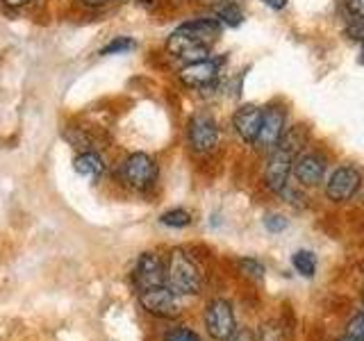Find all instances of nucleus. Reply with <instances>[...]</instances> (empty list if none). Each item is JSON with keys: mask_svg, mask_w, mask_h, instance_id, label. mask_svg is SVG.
Instances as JSON below:
<instances>
[{"mask_svg": "<svg viewBox=\"0 0 364 341\" xmlns=\"http://www.w3.org/2000/svg\"><path fill=\"white\" fill-rule=\"evenodd\" d=\"M296 151H299V139H296V134H282L278 146L271 151V155L267 159V168H264V182L271 191L280 193L284 187H287Z\"/></svg>", "mask_w": 364, "mask_h": 341, "instance_id": "f257e3e1", "label": "nucleus"}, {"mask_svg": "<svg viewBox=\"0 0 364 341\" xmlns=\"http://www.w3.org/2000/svg\"><path fill=\"white\" fill-rule=\"evenodd\" d=\"M166 284L178 296H191L203 289V273L185 250H173L166 266Z\"/></svg>", "mask_w": 364, "mask_h": 341, "instance_id": "f03ea898", "label": "nucleus"}, {"mask_svg": "<svg viewBox=\"0 0 364 341\" xmlns=\"http://www.w3.org/2000/svg\"><path fill=\"white\" fill-rule=\"evenodd\" d=\"M119 173L123 178V182L128 187L136 189V191H148L155 187L157 182V164L151 155L146 153H132L125 162L121 164Z\"/></svg>", "mask_w": 364, "mask_h": 341, "instance_id": "7ed1b4c3", "label": "nucleus"}, {"mask_svg": "<svg viewBox=\"0 0 364 341\" xmlns=\"http://www.w3.org/2000/svg\"><path fill=\"white\" fill-rule=\"evenodd\" d=\"M139 303L144 305L146 312H151L153 316L159 318H173L180 314V298L168 284L139 291Z\"/></svg>", "mask_w": 364, "mask_h": 341, "instance_id": "20e7f679", "label": "nucleus"}, {"mask_svg": "<svg viewBox=\"0 0 364 341\" xmlns=\"http://www.w3.org/2000/svg\"><path fill=\"white\" fill-rule=\"evenodd\" d=\"M221 66H223V57L221 60H212V57H208V60L185 64L180 68L178 77L182 85H187L191 89H208V87L216 85Z\"/></svg>", "mask_w": 364, "mask_h": 341, "instance_id": "39448f33", "label": "nucleus"}, {"mask_svg": "<svg viewBox=\"0 0 364 341\" xmlns=\"http://www.w3.org/2000/svg\"><path fill=\"white\" fill-rule=\"evenodd\" d=\"M187 139L196 153H210L219 144V125H216L210 114H196L189 121Z\"/></svg>", "mask_w": 364, "mask_h": 341, "instance_id": "423d86ee", "label": "nucleus"}, {"mask_svg": "<svg viewBox=\"0 0 364 341\" xmlns=\"http://www.w3.org/2000/svg\"><path fill=\"white\" fill-rule=\"evenodd\" d=\"M205 328H208L212 339L225 341L237 330L232 305L228 301H212L208 305V312H205Z\"/></svg>", "mask_w": 364, "mask_h": 341, "instance_id": "0eeeda50", "label": "nucleus"}, {"mask_svg": "<svg viewBox=\"0 0 364 341\" xmlns=\"http://www.w3.org/2000/svg\"><path fill=\"white\" fill-rule=\"evenodd\" d=\"M134 284H136V291H144V289H153V287H162L166 284V269H164V261L159 259L153 253H144L139 255L134 264Z\"/></svg>", "mask_w": 364, "mask_h": 341, "instance_id": "6e6552de", "label": "nucleus"}, {"mask_svg": "<svg viewBox=\"0 0 364 341\" xmlns=\"http://www.w3.org/2000/svg\"><path fill=\"white\" fill-rule=\"evenodd\" d=\"M360 185H362L360 170L353 168V166H341L335 170L333 175H330L328 187H326V196L335 202H344V200L355 196Z\"/></svg>", "mask_w": 364, "mask_h": 341, "instance_id": "1a4fd4ad", "label": "nucleus"}, {"mask_svg": "<svg viewBox=\"0 0 364 341\" xmlns=\"http://www.w3.org/2000/svg\"><path fill=\"white\" fill-rule=\"evenodd\" d=\"M284 134V112L278 107H271L267 112H262V125L257 132V148L262 151H273L278 146V141Z\"/></svg>", "mask_w": 364, "mask_h": 341, "instance_id": "9d476101", "label": "nucleus"}, {"mask_svg": "<svg viewBox=\"0 0 364 341\" xmlns=\"http://www.w3.org/2000/svg\"><path fill=\"white\" fill-rule=\"evenodd\" d=\"M166 50H168L171 55H173V57H178V60L187 62V64H191V62H200V60H208V57H210V45L198 43L196 39L187 37V34H185V32H180V30H176V32L168 37V41H166Z\"/></svg>", "mask_w": 364, "mask_h": 341, "instance_id": "9b49d317", "label": "nucleus"}, {"mask_svg": "<svg viewBox=\"0 0 364 341\" xmlns=\"http://www.w3.org/2000/svg\"><path fill=\"white\" fill-rule=\"evenodd\" d=\"M235 130L237 134L242 136V141L246 144H255L257 139V132H259V125H262V109L255 105H244L235 112Z\"/></svg>", "mask_w": 364, "mask_h": 341, "instance_id": "f8f14e48", "label": "nucleus"}, {"mask_svg": "<svg viewBox=\"0 0 364 341\" xmlns=\"http://www.w3.org/2000/svg\"><path fill=\"white\" fill-rule=\"evenodd\" d=\"M323 173H326V166H323V159L318 155L310 153L294 162V175L305 187H316L318 182L323 180Z\"/></svg>", "mask_w": 364, "mask_h": 341, "instance_id": "ddd939ff", "label": "nucleus"}, {"mask_svg": "<svg viewBox=\"0 0 364 341\" xmlns=\"http://www.w3.org/2000/svg\"><path fill=\"white\" fill-rule=\"evenodd\" d=\"M178 30L203 45H210L221 37V23L216 18H193L189 23H182Z\"/></svg>", "mask_w": 364, "mask_h": 341, "instance_id": "4468645a", "label": "nucleus"}, {"mask_svg": "<svg viewBox=\"0 0 364 341\" xmlns=\"http://www.w3.org/2000/svg\"><path fill=\"white\" fill-rule=\"evenodd\" d=\"M73 168H75V173L77 175H82V178H89V180H96L102 170H105V164H102V159L98 153L94 151H85V153H80L75 159H73Z\"/></svg>", "mask_w": 364, "mask_h": 341, "instance_id": "2eb2a0df", "label": "nucleus"}, {"mask_svg": "<svg viewBox=\"0 0 364 341\" xmlns=\"http://www.w3.org/2000/svg\"><path fill=\"white\" fill-rule=\"evenodd\" d=\"M64 139L71 144V146H75L77 151H94V148H98L96 146V139L91 136L85 128H66L64 130Z\"/></svg>", "mask_w": 364, "mask_h": 341, "instance_id": "dca6fc26", "label": "nucleus"}, {"mask_svg": "<svg viewBox=\"0 0 364 341\" xmlns=\"http://www.w3.org/2000/svg\"><path fill=\"white\" fill-rule=\"evenodd\" d=\"M216 21H219L221 26L237 28L244 23V11L239 9V5H235V3H223V5L216 7Z\"/></svg>", "mask_w": 364, "mask_h": 341, "instance_id": "f3484780", "label": "nucleus"}, {"mask_svg": "<svg viewBox=\"0 0 364 341\" xmlns=\"http://www.w3.org/2000/svg\"><path fill=\"white\" fill-rule=\"evenodd\" d=\"M291 264L305 278H312L314 271H316V259H314V255L310 253V250H299V253H294Z\"/></svg>", "mask_w": 364, "mask_h": 341, "instance_id": "a211bd4d", "label": "nucleus"}, {"mask_svg": "<svg viewBox=\"0 0 364 341\" xmlns=\"http://www.w3.org/2000/svg\"><path fill=\"white\" fill-rule=\"evenodd\" d=\"M159 223L166 227H187L191 223V214L187 210H168L159 216Z\"/></svg>", "mask_w": 364, "mask_h": 341, "instance_id": "6ab92c4d", "label": "nucleus"}, {"mask_svg": "<svg viewBox=\"0 0 364 341\" xmlns=\"http://www.w3.org/2000/svg\"><path fill=\"white\" fill-rule=\"evenodd\" d=\"M136 50V41L130 37H114L105 48L100 50V55H125V53H132Z\"/></svg>", "mask_w": 364, "mask_h": 341, "instance_id": "aec40b11", "label": "nucleus"}, {"mask_svg": "<svg viewBox=\"0 0 364 341\" xmlns=\"http://www.w3.org/2000/svg\"><path fill=\"white\" fill-rule=\"evenodd\" d=\"M239 269H242L244 276L255 278V280H259L262 276H264V266H262L257 259H239Z\"/></svg>", "mask_w": 364, "mask_h": 341, "instance_id": "412c9836", "label": "nucleus"}, {"mask_svg": "<svg viewBox=\"0 0 364 341\" xmlns=\"http://www.w3.org/2000/svg\"><path fill=\"white\" fill-rule=\"evenodd\" d=\"M164 341H200L198 335L193 332V330H187V328H176L171 330V332L164 337Z\"/></svg>", "mask_w": 364, "mask_h": 341, "instance_id": "4be33fe9", "label": "nucleus"}, {"mask_svg": "<svg viewBox=\"0 0 364 341\" xmlns=\"http://www.w3.org/2000/svg\"><path fill=\"white\" fill-rule=\"evenodd\" d=\"M346 337L362 339V341H364V312L358 314L355 318H350V323H348V328H346Z\"/></svg>", "mask_w": 364, "mask_h": 341, "instance_id": "5701e85b", "label": "nucleus"}, {"mask_svg": "<svg viewBox=\"0 0 364 341\" xmlns=\"http://www.w3.org/2000/svg\"><path fill=\"white\" fill-rule=\"evenodd\" d=\"M264 225H267L269 232H282L284 227H287V219L280 216V214H271L264 219Z\"/></svg>", "mask_w": 364, "mask_h": 341, "instance_id": "b1692460", "label": "nucleus"}, {"mask_svg": "<svg viewBox=\"0 0 364 341\" xmlns=\"http://www.w3.org/2000/svg\"><path fill=\"white\" fill-rule=\"evenodd\" d=\"M346 34L350 39L364 43V18H353V23L346 28Z\"/></svg>", "mask_w": 364, "mask_h": 341, "instance_id": "393cba45", "label": "nucleus"}, {"mask_svg": "<svg viewBox=\"0 0 364 341\" xmlns=\"http://www.w3.org/2000/svg\"><path fill=\"white\" fill-rule=\"evenodd\" d=\"M344 7L353 18H364V0H344Z\"/></svg>", "mask_w": 364, "mask_h": 341, "instance_id": "a878e982", "label": "nucleus"}, {"mask_svg": "<svg viewBox=\"0 0 364 341\" xmlns=\"http://www.w3.org/2000/svg\"><path fill=\"white\" fill-rule=\"evenodd\" d=\"M225 341H259L255 332H250V330H235V332L228 337Z\"/></svg>", "mask_w": 364, "mask_h": 341, "instance_id": "bb28decb", "label": "nucleus"}, {"mask_svg": "<svg viewBox=\"0 0 364 341\" xmlns=\"http://www.w3.org/2000/svg\"><path fill=\"white\" fill-rule=\"evenodd\" d=\"M267 7H271V9H282L284 5H287V0H262Z\"/></svg>", "mask_w": 364, "mask_h": 341, "instance_id": "cd10ccee", "label": "nucleus"}, {"mask_svg": "<svg viewBox=\"0 0 364 341\" xmlns=\"http://www.w3.org/2000/svg\"><path fill=\"white\" fill-rule=\"evenodd\" d=\"M3 3H5L7 7H23V5H28L30 0H3Z\"/></svg>", "mask_w": 364, "mask_h": 341, "instance_id": "c85d7f7f", "label": "nucleus"}, {"mask_svg": "<svg viewBox=\"0 0 364 341\" xmlns=\"http://www.w3.org/2000/svg\"><path fill=\"white\" fill-rule=\"evenodd\" d=\"M85 5H89V7H100V5H105V3H109V0H82Z\"/></svg>", "mask_w": 364, "mask_h": 341, "instance_id": "c756f323", "label": "nucleus"}, {"mask_svg": "<svg viewBox=\"0 0 364 341\" xmlns=\"http://www.w3.org/2000/svg\"><path fill=\"white\" fill-rule=\"evenodd\" d=\"M136 3H139V5H144V7H151V5L155 3V0H136Z\"/></svg>", "mask_w": 364, "mask_h": 341, "instance_id": "7c9ffc66", "label": "nucleus"}, {"mask_svg": "<svg viewBox=\"0 0 364 341\" xmlns=\"http://www.w3.org/2000/svg\"><path fill=\"white\" fill-rule=\"evenodd\" d=\"M344 341H362V339H353V337H346Z\"/></svg>", "mask_w": 364, "mask_h": 341, "instance_id": "2f4dec72", "label": "nucleus"}, {"mask_svg": "<svg viewBox=\"0 0 364 341\" xmlns=\"http://www.w3.org/2000/svg\"><path fill=\"white\" fill-rule=\"evenodd\" d=\"M208 3H219V0H208Z\"/></svg>", "mask_w": 364, "mask_h": 341, "instance_id": "473e14b6", "label": "nucleus"}]
</instances>
